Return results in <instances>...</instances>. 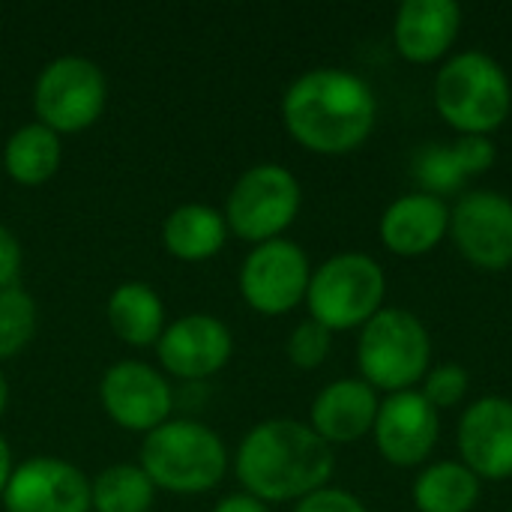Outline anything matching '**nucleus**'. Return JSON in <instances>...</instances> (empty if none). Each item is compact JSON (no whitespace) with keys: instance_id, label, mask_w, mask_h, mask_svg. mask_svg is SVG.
Instances as JSON below:
<instances>
[{"instance_id":"obj_1","label":"nucleus","mask_w":512,"mask_h":512,"mask_svg":"<svg viewBox=\"0 0 512 512\" xmlns=\"http://www.w3.org/2000/svg\"><path fill=\"white\" fill-rule=\"evenodd\" d=\"M378 102L372 87L348 69L303 72L282 99L288 132L315 153L339 156L357 150L375 126Z\"/></svg>"},{"instance_id":"obj_2","label":"nucleus","mask_w":512,"mask_h":512,"mask_svg":"<svg viewBox=\"0 0 512 512\" xmlns=\"http://www.w3.org/2000/svg\"><path fill=\"white\" fill-rule=\"evenodd\" d=\"M333 474L330 444L306 423H258L237 450V477L258 501H300Z\"/></svg>"},{"instance_id":"obj_3","label":"nucleus","mask_w":512,"mask_h":512,"mask_svg":"<svg viewBox=\"0 0 512 512\" xmlns=\"http://www.w3.org/2000/svg\"><path fill=\"white\" fill-rule=\"evenodd\" d=\"M435 105L462 135H489L510 117V78L483 51L456 54L435 78Z\"/></svg>"},{"instance_id":"obj_4","label":"nucleus","mask_w":512,"mask_h":512,"mask_svg":"<svg viewBox=\"0 0 512 512\" xmlns=\"http://www.w3.org/2000/svg\"><path fill=\"white\" fill-rule=\"evenodd\" d=\"M225 465V444L210 426L195 420H165L141 444V468L153 486L180 495L213 489Z\"/></svg>"},{"instance_id":"obj_5","label":"nucleus","mask_w":512,"mask_h":512,"mask_svg":"<svg viewBox=\"0 0 512 512\" xmlns=\"http://www.w3.org/2000/svg\"><path fill=\"white\" fill-rule=\"evenodd\" d=\"M384 270L363 252H342L324 261L306 291V303L312 312V321L333 330H351L366 327L378 312L384 300Z\"/></svg>"},{"instance_id":"obj_6","label":"nucleus","mask_w":512,"mask_h":512,"mask_svg":"<svg viewBox=\"0 0 512 512\" xmlns=\"http://www.w3.org/2000/svg\"><path fill=\"white\" fill-rule=\"evenodd\" d=\"M432 342L408 309H381L360 336L357 360L363 381L390 393L411 390L429 369Z\"/></svg>"},{"instance_id":"obj_7","label":"nucleus","mask_w":512,"mask_h":512,"mask_svg":"<svg viewBox=\"0 0 512 512\" xmlns=\"http://www.w3.org/2000/svg\"><path fill=\"white\" fill-rule=\"evenodd\" d=\"M297 210H300L297 177L276 162H264L243 171L240 180L234 183L225 204V222L234 234L258 246L276 240L294 222Z\"/></svg>"},{"instance_id":"obj_8","label":"nucleus","mask_w":512,"mask_h":512,"mask_svg":"<svg viewBox=\"0 0 512 512\" xmlns=\"http://www.w3.org/2000/svg\"><path fill=\"white\" fill-rule=\"evenodd\" d=\"M105 75L102 69L78 54L54 57L36 78L33 108L39 123L54 132H78L96 123L105 108Z\"/></svg>"},{"instance_id":"obj_9","label":"nucleus","mask_w":512,"mask_h":512,"mask_svg":"<svg viewBox=\"0 0 512 512\" xmlns=\"http://www.w3.org/2000/svg\"><path fill=\"white\" fill-rule=\"evenodd\" d=\"M309 258L291 240H267L258 243L240 270V291L246 303L264 315H282L294 309L309 291Z\"/></svg>"},{"instance_id":"obj_10","label":"nucleus","mask_w":512,"mask_h":512,"mask_svg":"<svg viewBox=\"0 0 512 512\" xmlns=\"http://www.w3.org/2000/svg\"><path fill=\"white\" fill-rule=\"evenodd\" d=\"M459 252L483 270L512 264V201L498 192H468L450 213Z\"/></svg>"},{"instance_id":"obj_11","label":"nucleus","mask_w":512,"mask_h":512,"mask_svg":"<svg viewBox=\"0 0 512 512\" xmlns=\"http://www.w3.org/2000/svg\"><path fill=\"white\" fill-rule=\"evenodd\" d=\"M3 507L6 512H87L90 480L57 456H33L12 471Z\"/></svg>"},{"instance_id":"obj_12","label":"nucleus","mask_w":512,"mask_h":512,"mask_svg":"<svg viewBox=\"0 0 512 512\" xmlns=\"http://www.w3.org/2000/svg\"><path fill=\"white\" fill-rule=\"evenodd\" d=\"M102 405L108 417L135 432H153L171 414V387L147 363L120 360L114 363L99 384Z\"/></svg>"},{"instance_id":"obj_13","label":"nucleus","mask_w":512,"mask_h":512,"mask_svg":"<svg viewBox=\"0 0 512 512\" xmlns=\"http://www.w3.org/2000/svg\"><path fill=\"white\" fill-rule=\"evenodd\" d=\"M438 411L417 390L393 393L375 417V444L390 465H420L438 444Z\"/></svg>"},{"instance_id":"obj_14","label":"nucleus","mask_w":512,"mask_h":512,"mask_svg":"<svg viewBox=\"0 0 512 512\" xmlns=\"http://www.w3.org/2000/svg\"><path fill=\"white\" fill-rule=\"evenodd\" d=\"M156 351H159L162 366L171 375L207 378L228 363L234 351V339H231V330L219 318L207 312H192V315L171 321L162 330Z\"/></svg>"},{"instance_id":"obj_15","label":"nucleus","mask_w":512,"mask_h":512,"mask_svg":"<svg viewBox=\"0 0 512 512\" xmlns=\"http://www.w3.org/2000/svg\"><path fill=\"white\" fill-rule=\"evenodd\" d=\"M459 450L465 468L480 480L512 477V402L486 396L474 402L459 423Z\"/></svg>"},{"instance_id":"obj_16","label":"nucleus","mask_w":512,"mask_h":512,"mask_svg":"<svg viewBox=\"0 0 512 512\" xmlns=\"http://www.w3.org/2000/svg\"><path fill=\"white\" fill-rule=\"evenodd\" d=\"M459 24L462 9L456 0H405L393 24L396 48L411 63H435L456 42Z\"/></svg>"},{"instance_id":"obj_17","label":"nucleus","mask_w":512,"mask_h":512,"mask_svg":"<svg viewBox=\"0 0 512 512\" xmlns=\"http://www.w3.org/2000/svg\"><path fill=\"white\" fill-rule=\"evenodd\" d=\"M378 408L375 387L357 378H342L318 393L312 405V429L327 444H351L375 429Z\"/></svg>"},{"instance_id":"obj_18","label":"nucleus","mask_w":512,"mask_h":512,"mask_svg":"<svg viewBox=\"0 0 512 512\" xmlns=\"http://www.w3.org/2000/svg\"><path fill=\"white\" fill-rule=\"evenodd\" d=\"M450 228V210L444 198L414 192L393 201L381 216V240L390 252L414 258L435 249Z\"/></svg>"},{"instance_id":"obj_19","label":"nucleus","mask_w":512,"mask_h":512,"mask_svg":"<svg viewBox=\"0 0 512 512\" xmlns=\"http://www.w3.org/2000/svg\"><path fill=\"white\" fill-rule=\"evenodd\" d=\"M228 222L216 207L207 204H180L168 213L162 225V243L171 255L183 261H201L216 255L225 246Z\"/></svg>"},{"instance_id":"obj_20","label":"nucleus","mask_w":512,"mask_h":512,"mask_svg":"<svg viewBox=\"0 0 512 512\" xmlns=\"http://www.w3.org/2000/svg\"><path fill=\"white\" fill-rule=\"evenodd\" d=\"M111 330L129 345H153L165 330L162 297L147 282H120L108 297Z\"/></svg>"},{"instance_id":"obj_21","label":"nucleus","mask_w":512,"mask_h":512,"mask_svg":"<svg viewBox=\"0 0 512 512\" xmlns=\"http://www.w3.org/2000/svg\"><path fill=\"white\" fill-rule=\"evenodd\" d=\"M3 165L12 180L24 186L45 183L60 165V138L45 123H27L15 129L3 147Z\"/></svg>"},{"instance_id":"obj_22","label":"nucleus","mask_w":512,"mask_h":512,"mask_svg":"<svg viewBox=\"0 0 512 512\" xmlns=\"http://www.w3.org/2000/svg\"><path fill=\"white\" fill-rule=\"evenodd\" d=\"M480 498V477L459 462L426 468L414 483V504L420 512H471Z\"/></svg>"},{"instance_id":"obj_23","label":"nucleus","mask_w":512,"mask_h":512,"mask_svg":"<svg viewBox=\"0 0 512 512\" xmlns=\"http://www.w3.org/2000/svg\"><path fill=\"white\" fill-rule=\"evenodd\" d=\"M153 492L156 486L141 465H111L90 483V507L96 512H147Z\"/></svg>"},{"instance_id":"obj_24","label":"nucleus","mask_w":512,"mask_h":512,"mask_svg":"<svg viewBox=\"0 0 512 512\" xmlns=\"http://www.w3.org/2000/svg\"><path fill=\"white\" fill-rule=\"evenodd\" d=\"M36 333V303L15 282L0 288V360L15 357Z\"/></svg>"},{"instance_id":"obj_25","label":"nucleus","mask_w":512,"mask_h":512,"mask_svg":"<svg viewBox=\"0 0 512 512\" xmlns=\"http://www.w3.org/2000/svg\"><path fill=\"white\" fill-rule=\"evenodd\" d=\"M414 177L426 186V195H447L456 192L465 180V171L459 168L456 156L450 147L441 144H429L414 156Z\"/></svg>"},{"instance_id":"obj_26","label":"nucleus","mask_w":512,"mask_h":512,"mask_svg":"<svg viewBox=\"0 0 512 512\" xmlns=\"http://www.w3.org/2000/svg\"><path fill=\"white\" fill-rule=\"evenodd\" d=\"M330 342H333L330 330L324 324H318V321L309 318V321H303V324L294 327V333L288 339V357L300 369H315L330 354Z\"/></svg>"},{"instance_id":"obj_27","label":"nucleus","mask_w":512,"mask_h":512,"mask_svg":"<svg viewBox=\"0 0 512 512\" xmlns=\"http://www.w3.org/2000/svg\"><path fill=\"white\" fill-rule=\"evenodd\" d=\"M468 387H471L468 372L462 366H456V363H447V366H438L426 378L423 396L429 399V405L435 411H441V408H456L468 396Z\"/></svg>"},{"instance_id":"obj_28","label":"nucleus","mask_w":512,"mask_h":512,"mask_svg":"<svg viewBox=\"0 0 512 512\" xmlns=\"http://www.w3.org/2000/svg\"><path fill=\"white\" fill-rule=\"evenodd\" d=\"M450 150H453L459 168L465 171V177L468 174H483L495 162V144L486 135H462Z\"/></svg>"},{"instance_id":"obj_29","label":"nucleus","mask_w":512,"mask_h":512,"mask_svg":"<svg viewBox=\"0 0 512 512\" xmlns=\"http://www.w3.org/2000/svg\"><path fill=\"white\" fill-rule=\"evenodd\" d=\"M294 512H366V507L351 492H345V489H327L324 486V489L300 498V504H297Z\"/></svg>"},{"instance_id":"obj_30","label":"nucleus","mask_w":512,"mask_h":512,"mask_svg":"<svg viewBox=\"0 0 512 512\" xmlns=\"http://www.w3.org/2000/svg\"><path fill=\"white\" fill-rule=\"evenodd\" d=\"M18 270H21V246L15 234L6 225H0V288L15 285Z\"/></svg>"},{"instance_id":"obj_31","label":"nucleus","mask_w":512,"mask_h":512,"mask_svg":"<svg viewBox=\"0 0 512 512\" xmlns=\"http://www.w3.org/2000/svg\"><path fill=\"white\" fill-rule=\"evenodd\" d=\"M213 512H270L267 510V504L264 501H258V498H252L249 492L246 495H228V498H222Z\"/></svg>"},{"instance_id":"obj_32","label":"nucleus","mask_w":512,"mask_h":512,"mask_svg":"<svg viewBox=\"0 0 512 512\" xmlns=\"http://www.w3.org/2000/svg\"><path fill=\"white\" fill-rule=\"evenodd\" d=\"M9 477H12V453H9V444L0 438V495L6 492Z\"/></svg>"},{"instance_id":"obj_33","label":"nucleus","mask_w":512,"mask_h":512,"mask_svg":"<svg viewBox=\"0 0 512 512\" xmlns=\"http://www.w3.org/2000/svg\"><path fill=\"white\" fill-rule=\"evenodd\" d=\"M6 396H9V387H6V378H3V372H0V414H3V408H6Z\"/></svg>"}]
</instances>
